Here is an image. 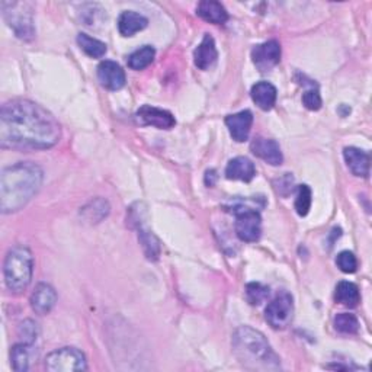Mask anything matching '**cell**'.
<instances>
[{
	"label": "cell",
	"mask_w": 372,
	"mask_h": 372,
	"mask_svg": "<svg viewBox=\"0 0 372 372\" xmlns=\"http://www.w3.org/2000/svg\"><path fill=\"white\" fill-rule=\"evenodd\" d=\"M61 138V127L50 111L29 99H12L0 111L3 149L45 150Z\"/></svg>",
	"instance_id": "6da1fadb"
},
{
	"label": "cell",
	"mask_w": 372,
	"mask_h": 372,
	"mask_svg": "<svg viewBox=\"0 0 372 372\" xmlns=\"http://www.w3.org/2000/svg\"><path fill=\"white\" fill-rule=\"evenodd\" d=\"M42 169L31 161H21L3 169L0 176V209L3 214L22 209L42 185Z\"/></svg>",
	"instance_id": "7a4b0ae2"
},
{
	"label": "cell",
	"mask_w": 372,
	"mask_h": 372,
	"mask_svg": "<svg viewBox=\"0 0 372 372\" xmlns=\"http://www.w3.org/2000/svg\"><path fill=\"white\" fill-rule=\"evenodd\" d=\"M233 352L240 364L253 371H278L281 369V359L264 333L259 330L241 326L233 334Z\"/></svg>",
	"instance_id": "3957f363"
},
{
	"label": "cell",
	"mask_w": 372,
	"mask_h": 372,
	"mask_svg": "<svg viewBox=\"0 0 372 372\" xmlns=\"http://www.w3.org/2000/svg\"><path fill=\"white\" fill-rule=\"evenodd\" d=\"M34 272V257L28 248L15 246L5 259L3 275L6 286L15 294H21L28 288Z\"/></svg>",
	"instance_id": "277c9868"
},
{
	"label": "cell",
	"mask_w": 372,
	"mask_h": 372,
	"mask_svg": "<svg viewBox=\"0 0 372 372\" xmlns=\"http://www.w3.org/2000/svg\"><path fill=\"white\" fill-rule=\"evenodd\" d=\"M45 369L51 372L86 371L88 362L82 350L76 348H61L47 355Z\"/></svg>",
	"instance_id": "5b68a950"
},
{
	"label": "cell",
	"mask_w": 372,
	"mask_h": 372,
	"mask_svg": "<svg viewBox=\"0 0 372 372\" xmlns=\"http://www.w3.org/2000/svg\"><path fill=\"white\" fill-rule=\"evenodd\" d=\"M233 213L236 216V233L241 241L253 243L262 234V218L256 209L238 205L234 207Z\"/></svg>",
	"instance_id": "8992f818"
},
{
	"label": "cell",
	"mask_w": 372,
	"mask_h": 372,
	"mask_svg": "<svg viewBox=\"0 0 372 372\" xmlns=\"http://www.w3.org/2000/svg\"><path fill=\"white\" fill-rule=\"evenodd\" d=\"M25 3L3 2V16L9 26L16 32V35L22 40L34 37V25H32V13L26 10Z\"/></svg>",
	"instance_id": "52a82bcc"
},
{
	"label": "cell",
	"mask_w": 372,
	"mask_h": 372,
	"mask_svg": "<svg viewBox=\"0 0 372 372\" xmlns=\"http://www.w3.org/2000/svg\"><path fill=\"white\" fill-rule=\"evenodd\" d=\"M294 316V300L288 293H281L275 297L266 307L265 317L269 325L277 329H285Z\"/></svg>",
	"instance_id": "ba28073f"
},
{
	"label": "cell",
	"mask_w": 372,
	"mask_h": 372,
	"mask_svg": "<svg viewBox=\"0 0 372 372\" xmlns=\"http://www.w3.org/2000/svg\"><path fill=\"white\" fill-rule=\"evenodd\" d=\"M252 60L261 72H269L281 60V45L278 41L270 40L256 45L252 50Z\"/></svg>",
	"instance_id": "9c48e42d"
},
{
	"label": "cell",
	"mask_w": 372,
	"mask_h": 372,
	"mask_svg": "<svg viewBox=\"0 0 372 372\" xmlns=\"http://www.w3.org/2000/svg\"><path fill=\"white\" fill-rule=\"evenodd\" d=\"M136 117H137L140 124L150 125V127H154L159 129H170L176 125V120L169 111L154 108L150 105L141 106L137 111Z\"/></svg>",
	"instance_id": "30bf717a"
},
{
	"label": "cell",
	"mask_w": 372,
	"mask_h": 372,
	"mask_svg": "<svg viewBox=\"0 0 372 372\" xmlns=\"http://www.w3.org/2000/svg\"><path fill=\"white\" fill-rule=\"evenodd\" d=\"M250 150L256 157L262 159L264 161H266V163L272 166H278L284 161V156H282L280 144L272 138L256 137L250 143Z\"/></svg>",
	"instance_id": "8fae6325"
},
{
	"label": "cell",
	"mask_w": 372,
	"mask_h": 372,
	"mask_svg": "<svg viewBox=\"0 0 372 372\" xmlns=\"http://www.w3.org/2000/svg\"><path fill=\"white\" fill-rule=\"evenodd\" d=\"M98 80L109 90H120L125 86V72L118 63L105 60L98 66Z\"/></svg>",
	"instance_id": "7c38bea8"
},
{
	"label": "cell",
	"mask_w": 372,
	"mask_h": 372,
	"mask_svg": "<svg viewBox=\"0 0 372 372\" xmlns=\"http://www.w3.org/2000/svg\"><path fill=\"white\" fill-rule=\"evenodd\" d=\"M57 302L56 289L48 284H38L31 296V307L37 314H48Z\"/></svg>",
	"instance_id": "4fadbf2b"
},
{
	"label": "cell",
	"mask_w": 372,
	"mask_h": 372,
	"mask_svg": "<svg viewBox=\"0 0 372 372\" xmlns=\"http://www.w3.org/2000/svg\"><path fill=\"white\" fill-rule=\"evenodd\" d=\"M252 124L253 115L250 111H240L237 114L229 115L225 118V125H227L233 140H236L237 143H243L249 138Z\"/></svg>",
	"instance_id": "5bb4252c"
},
{
	"label": "cell",
	"mask_w": 372,
	"mask_h": 372,
	"mask_svg": "<svg viewBox=\"0 0 372 372\" xmlns=\"http://www.w3.org/2000/svg\"><path fill=\"white\" fill-rule=\"evenodd\" d=\"M343 157L349 170L359 177L369 176V166H371V157L366 152L358 147H346L343 150Z\"/></svg>",
	"instance_id": "9a60e30c"
},
{
	"label": "cell",
	"mask_w": 372,
	"mask_h": 372,
	"mask_svg": "<svg viewBox=\"0 0 372 372\" xmlns=\"http://www.w3.org/2000/svg\"><path fill=\"white\" fill-rule=\"evenodd\" d=\"M218 53L216 41L211 35H205L201 44L197 47V50L193 51V61H195V66L201 70H208L213 64L217 61Z\"/></svg>",
	"instance_id": "2e32d148"
},
{
	"label": "cell",
	"mask_w": 372,
	"mask_h": 372,
	"mask_svg": "<svg viewBox=\"0 0 372 372\" xmlns=\"http://www.w3.org/2000/svg\"><path fill=\"white\" fill-rule=\"evenodd\" d=\"M225 176L227 179L250 182L256 176V168L248 157H236L229 161L227 168H225Z\"/></svg>",
	"instance_id": "e0dca14e"
},
{
	"label": "cell",
	"mask_w": 372,
	"mask_h": 372,
	"mask_svg": "<svg viewBox=\"0 0 372 372\" xmlns=\"http://www.w3.org/2000/svg\"><path fill=\"white\" fill-rule=\"evenodd\" d=\"M147 25H149L147 18L133 10L122 12L118 19V31L122 37H133L137 32L147 28Z\"/></svg>",
	"instance_id": "ac0fdd59"
},
{
	"label": "cell",
	"mask_w": 372,
	"mask_h": 372,
	"mask_svg": "<svg viewBox=\"0 0 372 372\" xmlns=\"http://www.w3.org/2000/svg\"><path fill=\"white\" fill-rule=\"evenodd\" d=\"M197 13L204 21L216 25L225 24L229 19V12L216 0H202L197 6Z\"/></svg>",
	"instance_id": "d6986e66"
},
{
	"label": "cell",
	"mask_w": 372,
	"mask_h": 372,
	"mask_svg": "<svg viewBox=\"0 0 372 372\" xmlns=\"http://www.w3.org/2000/svg\"><path fill=\"white\" fill-rule=\"evenodd\" d=\"M252 99L262 111H270L277 102V88L269 82H259L252 88Z\"/></svg>",
	"instance_id": "ffe728a7"
},
{
	"label": "cell",
	"mask_w": 372,
	"mask_h": 372,
	"mask_svg": "<svg viewBox=\"0 0 372 372\" xmlns=\"http://www.w3.org/2000/svg\"><path fill=\"white\" fill-rule=\"evenodd\" d=\"M35 357V350L34 345H28V343H18L12 348L10 352V359H12V366L16 372H25L31 368V362L34 361Z\"/></svg>",
	"instance_id": "44dd1931"
},
{
	"label": "cell",
	"mask_w": 372,
	"mask_h": 372,
	"mask_svg": "<svg viewBox=\"0 0 372 372\" xmlns=\"http://www.w3.org/2000/svg\"><path fill=\"white\" fill-rule=\"evenodd\" d=\"M136 213V224L138 227V238L141 241L143 245V249H144V253L145 256H147V259H150V261H156V259L159 257L160 254V246H159V240L154 237V234L145 227V225H143L140 221H141V216L138 211H134Z\"/></svg>",
	"instance_id": "7402d4cb"
},
{
	"label": "cell",
	"mask_w": 372,
	"mask_h": 372,
	"mask_svg": "<svg viewBox=\"0 0 372 372\" xmlns=\"http://www.w3.org/2000/svg\"><path fill=\"white\" fill-rule=\"evenodd\" d=\"M334 298H336L337 302H341L342 305H346V307L358 305V302L361 300L359 288L355 285L353 282H349V281L339 282L337 286H336Z\"/></svg>",
	"instance_id": "603a6c76"
},
{
	"label": "cell",
	"mask_w": 372,
	"mask_h": 372,
	"mask_svg": "<svg viewBox=\"0 0 372 372\" xmlns=\"http://www.w3.org/2000/svg\"><path fill=\"white\" fill-rule=\"evenodd\" d=\"M154 56H156L154 48L152 45H144L128 57V67L137 72L149 67L154 60Z\"/></svg>",
	"instance_id": "cb8c5ba5"
},
{
	"label": "cell",
	"mask_w": 372,
	"mask_h": 372,
	"mask_svg": "<svg viewBox=\"0 0 372 372\" xmlns=\"http://www.w3.org/2000/svg\"><path fill=\"white\" fill-rule=\"evenodd\" d=\"M77 44L92 58H101L106 54V45L102 41L83 34V32L77 35Z\"/></svg>",
	"instance_id": "d4e9b609"
},
{
	"label": "cell",
	"mask_w": 372,
	"mask_h": 372,
	"mask_svg": "<svg viewBox=\"0 0 372 372\" xmlns=\"http://www.w3.org/2000/svg\"><path fill=\"white\" fill-rule=\"evenodd\" d=\"M334 329L343 334H353L359 330V321L350 313H341L334 317Z\"/></svg>",
	"instance_id": "484cf974"
},
{
	"label": "cell",
	"mask_w": 372,
	"mask_h": 372,
	"mask_svg": "<svg viewBox=\"0 0 372 372\" xmlns=\"http://www.w3.org/2000/svg\"><path fill=\"white\" fill-rule=\"evenodd\" d=\"M246 297L250 304L259 305L269 297V288L261 282H250L246 286Z\"/></svg>",
	"instance_id": "4316f807"
},
{
	"label": "cell",
	"mask_w": 372,
	"mask_h": 372,
	"mask_svg": "<svg viewBox=\"0 0 372 372\" xmlns=\"http://www.w3.org/2000/svg\"><path fill=\"white\" fill-rule=\"evenodd\" d=\"M312 208V189L307 185H300L297 191V198H296V209L297 214L301 217H305L309 214Z\"/></svg>",
	"instance_id": "83f0119b"
},
{
	"label": "cell",
	"mask_w": 372,
	"mask_h": 372,
	"mask_svg": "<svg viewBox=\"0 0 372 372\" xmlns=\"http://www.w3.org/2000/svg\"><path fill=\"white\" fill-rule=\"evenodd\" d=\"M38 334H40V327L34 320L28 318L21 323V326L18 329V336L21 337V342L28 343V345H34L38 339Z\"/></svg>",
	"instance_id": "f1b7e54d"
},
{
	"label": "cell",
	"mask_w": 372,
	"mask_h": 372,
	"mask_svg": "<svg viewBox=\"0 0 372 372\" xmlns=\"http://www.w3.org/2000/svg\"><path fill=\"white\" fill-rule=\"evenodd\" d=\"M336 264L342 272L345 273H353L358 268V261H357V256H355L352 252L349 250H343L337 254L336 257Z\"/></svg>",
	"instance_id": "f546056e"
},
{
	"label": "cell",
	"mask_w": 372,
	"mask_h": 372,
	"mask_svg": "<svg viewBox=\"0 0 372 372\" xmlns=\"http://www.w3.org/2000/svg\"><path fill=\"white\" fill-rule=\"evenodd\" d=\"M302 104L307 109L318 111L321 108V96L317 89H310L302 95Z\"/></svg>",
	"instance_id": "4dcf8cb0"
},
{
	"label": "cell",
	"mask_w": 372,
	"mask_h": 372,
	"mask_svg": "<svg viewBox=\"0 0 372 372\" xmlns=\"http://www.w3.org/2000/svg\"><path fill=\"white\" fill-rule=\"evenodd\" d=\"M216 181H217V172L216 170H208L207 176H205V184L208 186H214Z\"/></svg>",
	"instance_id": "1f68e13d"
}]
</instances>
